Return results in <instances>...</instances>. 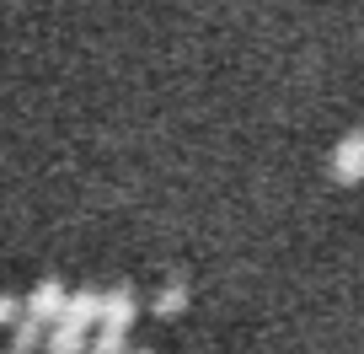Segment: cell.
Returning <instances> with one entry per match:
<instances>
[{
    "instance_id": "obj_4",
    "label": "cell",
    "mask_w": 364,
    "mask_h": 354,
    "mask_svg": "<svg viewBox=\"0 0 364 354\" xmlns=\"http://www.w3.org/2000/svg\"><path fill=\"white\" fill-rule=\"evenodd\" d=\"M332 177L338 183H364V135H348L332 150Z\"/></svg>"
},
{
    "instance_id": "obj_10",
    "label": "cell",
    "mask_w": 364,
    "mask_h": 354,
    "mask_svg": "<svg viewBox=\"0 0 364 354\" xmlns=\"http://www.w3.org/2000/svg\"><path fill=\"white\" fill-rule=\"evenodd\" d=\"M129 354H150V349H134V343H129Z\"/></svg>"
},
{
    "instance_id": "obj_6",
    "label": "cell",
    "mask_w": 364,
    "mask_h": 354,
    "mask_svg": "<svg viewBox=\"0 0 364 354\" xmlns=\"http://www.w3.org/2000/svg\"><path fill=\"white\" fill-rule=\"evenodd\" d=\"M150 311H156L161 322L182 317V311H188V285H182V279H166V285L156 290V301H150Z\"/></svg>"
},
{
    "instance_id": "obj_2",
    "label": "cell",
    "mask_w": 364,
    "mask_h": 354,
    "mask_svg": "<svg viewBox=\"0 0 364 354\" xmlns=\"http://www.w3.org/2000/svg\"><path fill=\"white\" fill-rule=\"evenodd\" d=\"M65 296H70V290L59 285V279H43V285L22 301V311H27L33 322H43V328H48V322H59V311H65Z\"/></svg>"
},
{
    "instance_id": "obj_1",
    "label": "cell",
    "mask_w": 364,
    "mask_h": 354,
    "mask_svg": "<svg viewBox=\"0 0 364 354\" xmlns=\"http://www.w3.org/2000/svg\"><path fill=\"white\" fill-rule=\"evenodd\" d=\"M134 317H139V301H134V290H129V285L102 290V322H97V328L129 333V328H134Z\"/></svg>"
},
{
    "instance_id": "obj_3",
    "label": "cell",
    "mask_w": 364,
    "mask_h": 354,
    "mask_svg": "<svg viewBox=\"0 0 364 354\" xmlns=\"http://www.w3.org/2000/svg\"><path fill=\"white\" fill-rule=\"evenodd\" d=\"M59 322H75V328H97L102 322V290H75V296H65V311H59Z\"/></svg>"
},
{
    "instance_id": "obj_9",
    "label": "cell",
    "mask_w": 364,
    "mask_h": 354,
    "mask_svg": "<svg viewBox=\"0 0 364 354\" xmlns=\"http://www.w3.org/2000/svg\"><path fill=\"white\" fill-rule=\"evenodd\" d=\"M16 317H22V301H16V296H0V328H11Z\"/></svg>"
},
{
    "instance_id": "obj_7",
    "label": "cell",
    "mask_w": 364,
    "mask_h": 354,
    "mask_svg": "<svg viewBox=\"0 0 364 354\" xmlns=\"http://www.w3.org/2000/svg\"><path fill=\"white\" fill-rule=\"evenodd\" d=\"M43 333H48L43 322H33L22 311V317L11 322V354H43Z\"/></svg>"
},
{
    "instance_id": "obj_5",
    "label": "cell",
    "mask_w": 364,
    "mask_h": 354,
    "mask_svg": "<svg viewBox=\"0 0 364 354\" xmlns=\"http://www.w3.org/2000/svg\"><path fill=\"white\" fill-rule=\"evenodd\" d=\"M86 343H91V333L75 328V322H48V333H43V354H86Z\"/></svg>"
},
{
    "instance_id": "obj_8",
    "label": "cell",
    "mask_w": 364,
    "mask_h": 354,
    "mask_svg": "<svg viewBox=\"0 0 364 354\" xmlns=\"http://www.w3.org/2000/svg\"><path fill=\"white\" fill-rule=\"evenodd\" d=\"M86 354H129V333H113V328H91V343Z\"/></svg>"
},
{
    "instance_id": "obj_11",
    "label": "cell",
    "mask_w": 364,
    "mask_h": 354,
    "mask_svg": "<svg viewBox=\"0 0 364 354\" xmlns=\"http://www.w3.org/2000/svg\"><path fill=\"white\" fill-rule=\"evenodd\" d=\"M6 354H11V349H6Z\"/></svg>"
}]
</instances>
